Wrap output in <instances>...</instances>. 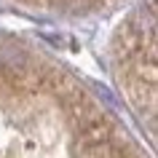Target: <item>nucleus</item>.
<instances>
[{"label":"nucleus","instance_id":"f257e3e1","mask_svg":"<svg viewBox=\"0 0 158 158\" xmlns=\"http://www.w3.org/2000/svg\"><path fill=\"white\" fill-rule=\"evenodd\" d=\"M40 64L35 62L30 54L19 48V46H6L0 48V75L3 81L14 89H22V91H30V89H38L43 81Z\"/></svg>","mask_w":158,"mask_h":158},{"label":"nucleus","instance_id":"f03ea898","mask_svg":"<svg viewBox=\"0 0 158 158\" xmlns=\"http://www.w3.org/2000/svg\"><path fill=\"white\" fill-rule=\"evenodd\" d=\"M67 110H70V121H73V129H75V134H78L81 145H99V142H110L113 123H110L107 115H105V113H102L89 97H83L81 102L70 105Z\"/></svg>","mask_w":158,"mask_h":158},{"label":"nucleus","instance_id":"7ed1b4c3","mask_svg":"<svg viewBox=\"0 0 158 158\" xmlns=\"http://www.w3.org/2000/svg\"><path fill=\"white\" fill-rule=\"evenodd\" d=\"M40 86L46 89V91H51L54 97H59V102H62L64 107H70V105H75V102H81L86 97V94H83V86L78 83L70 73L56 70V67H46Z\"/></svg>","mask_w":158,"mask_h":158},{"label":"nucleus","instance_id":"20e7f679","mask_svg":"<svg viewBox=\"0 0 158 158\" xmlns=\"http://www.w3.org/2000/svg\"><path fill=\"white\" fill-rule=\"evenodd\" d=\"M131 97H134V102H137V107L156 110V83H150L145 78H137L131 83Z\"/></svg>","mask_w":158,"mask_h":158},{"label":"nucleus","instance_id":"39448f33","mask_svg":"<svg viewBox=\"0 0 158 158\" xmlns=\"http://www.w3.org/2000/svg\"><path fill=\"white\" fill-rule=\"evenodd\" d=\"M75 158H118L110 142H99V145H78Z\"/></svg>","mask_w":158,"mask_h":158}]
</instances>
